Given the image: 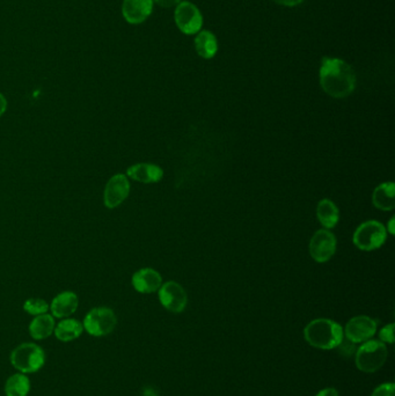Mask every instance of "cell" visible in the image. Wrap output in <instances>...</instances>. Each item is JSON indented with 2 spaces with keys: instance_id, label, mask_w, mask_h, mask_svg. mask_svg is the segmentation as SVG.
Returning a JSON list of instances; mask_svg holds the SVG:
<instances>
[{
  "instance_id": "cell-1",
  "label": "cell",
  "mask_w": 395,
  "mask_h": 396,
  "mask_svg": "<svg viewBox=\"0 0 395 396\" xmlns=\"http://www.w3.org/2000/svg\"><path fill=\"white\" fill-rule=\"evenodd\" d=\"M320 85L328 95L335 99L349 97L356 86V74L347 61L325 57L320 68Z\"/></svg>"
},
{
  "instance_id": "cell-2",
  "label": "cell",
  "mask_w": 395,
  "mask_h": 396,
  "mask_svg": "<svg viewBox=\"0 0 395 396\" xmlns=\"http://www.w3.org/2000/svg\"><path fill=\"white\" fill-rule=\"evenodd\" d=\"M304 336L309 345L320 350H333L343 341V329L329 319L313 320L304 329Z\"/></svg>"
},
{
  "instance_id": "cell-3",
  "label": "cell",
  "mask_w": 395,
  "mask_h": 396,
  "mask_svg": "<svg viewBox=\"0 0 395 396\" xmlns=\"http://www.w3.org/2000/svg\"><path fill=\"white\" fill-rule=\"evenodd\" d=\"M11 364L20 373L32 374L39 372L45 364V352L36 343H23L11 352Z\"/></svg>"
},
{
  "instance_id": "cell-4",
  "label": "cell",
  "mask_w": 395,
  "mask_h": 396,
  "mask_svg": "<svg viewBox=\"0 0 395 396\" xmlns=\"http://www.w3.org/2000/svg\"><path fill=\"white\" fill-rule=\"evenodd\" d=\"M389 356L385 343L380 341H367L356 350L355 363L358 370L364 373H373L380 370Z\"/></svg>"
},
{
  "instance_id": "cell-5",
  "label": "cell",
  "mask_w": 395,
  "mask_h": 396,
  "mask_svg": "<svg viewBox=\"0 0 395 396\" xmlns=\"http://www.w3.org/2000/svg\"><path fill=\"white\" fill-rule=\"evenodd\" d=\"M117 325L115 312L110 307H95L85 316V332L94 337H103L114 332Z\"/></svg>"
},
{
  "instance_id": "cell-6",
  "label": "cell",
  "mask_w": 395,
  "mask_h": 396,
  "mask_svg": "<svg viewBox=\"0 0 395 396\" xmlns=\"http://www.w3.org/2000/svg\"><path fill=\"white\" fill-rule=\"evenodd\" d=\"M387 239V229L382 222L369 220L358 226L353 233V244L362 251H375L382 247Z\"/></svg>"
},
{
  "instance_id": "cell-7",
  "label": "cell",
  "mask_w": 395,
  "mask_h": 396,
  "mask_svg": "<svg viewBox=\"0 0 395 396\" xmlns=\"http://www.w3.org/2000/svg\"><path fill=\"white\" fill-rule=\"evenodd\" d=\"M174 16H175L177 28L186 35H194L201 32L203 16L194 4L189 1H181L177 6Z\"/></svg>"
},
{
  "instance_id": "cell-8",
  "label": "cell",
  "mask_w": 395,
  "mask_h": 396,
  "mask_svg": "<svg viewBox=\"0 0 395 396\" xmlns=\"http://www.w3.org/2000/svg\"><path fill=\"white\" fill-rule=\"evenodd\" d=\"M336 251V238L328 229H319L309 241V255L318 263L329 261Z\"/></svg>"
},
{
  "instance_id": "cell-9",
  "label": "cell",
  "mask_w": 395,
  "mask_h": 396,
  "mask_svg": "<svg viewBox=\"0 0 395 396\" xmlns=\"http://www.w3.org/2000/svg\"><path fill=\"white\" fill-rule=\"evenodd\" d=\"M159 300L165 308L172 313L184 312L188 303L186 291L173 280L163 284L159 289Z\"/></svg>"
},
{
  "instance_id": "cell-10",
  "label": "cell",
  "mask_w": 395,
  "mask_h": 396,
  "mask_svg": "<svg viewBox=\"0 0 395 396\" xmlns=\"http://www.w3.org/2000/svg\"><path fill=\"white\" fill-rule=\"evenodd\" d=\"M376 332V320L367 316H358L349 320L343 334L348 338V341L358 344V343L369 341L370 338L373 337Z\"/></svg>"
},
{
  "instance_id": "cell-11",
  "label": "cell",
  "mask_w": 395,
  "mask_h": 396,
  "mask_svg": "<svg viewBox=\"0 0 395 396\" xmlns=\"http://www.w3.org/2000/svg\"><path fill=\"white\" fill-rule=\"evenodd\" d=\"M130 193V182L124 174L114 175L107 184L103 200L108 209H115L128 198Z\"/></svg>"
},
{
  "instance_id": "cell-12",
  "label": "cell",
  "mask_w": 395,
  "mask_h": 396,
  "mask_svg": "<svg viewBox=\"0 0 395 396\" xmlns=\"http://www.w3.org/2000/svg\"><path fill=\"white\" fill-rule=\"evenodd\" d=\"M152 10L153 0H123V18L130 25L144 23L151 16Z\"/></svg>"
},
{
  "instance_id": "cell-13",
  "label": "cell",
  "mask_w": 395,
  "mask_h": 396,
  "mask_svg": "<svg viewBox=\"0 0 395 396\" xmlns=\"http://www.w3.org/2000/svg\"><path fill=\"white\" fill-rule=\"evenodd\" d=\"M163 285L160 274L151 268H144L132 276V287L139 294H153Z\"/></svg>"
},
{
  "instance_id": "cell-14",
  "label": "cell",
  "mask_w": 395,
  "mask_h": 396,
  "mask_svg": "<svg viewBox=\"0 0 395 396\" xmlns=\"http://www.w3.org/2000/svg\"><path fill=\"white\" fill-rule=\"evenodd\" d=\"M79 300L77 294L72 291H65L52 299L50 304V311L54 318L65 319L72 316L77 311Z\"/></svg>"
},
{
  "instance_id": "cell-15",
  "label": "cell",
  "mask_w": 395,
  "mask_h": 396,
  "mask_svg": "<svg viewBox=\"0 0 395 396\" xmlns=\"http://www.w3.org/2000/svg\"><path fill=\"white\" fill-rule=\"evenodd\" d=\"M126 174L132 180L141 184H157L164 176V171L153 164H136L128 168Z\"/></svg>"
},
{
  "instance_id": "cell-16",
  "label": "cell",
  "mask_w": 395,
  "mask_h": 396,
  "mask_svg": "<svg viewBox=\"0 0 395 396\" xmlns=\"http://www.w3.org/2000/svg\"><path fill=\"white\" fill-rule=\"evenodd\" d=\"M55 327V318L45 313L42 316H35L32 323H29V335L35 341H42L54 334Z\"/></svg>"
},
{
  "instance_id": "cell-17",
  "label": "cell",
  "mask_w": 395,
  "mask_h": 396,
  "mask_svg": "<svg viewBox=\"0 0 395 396\" xmlns=\"http://www.w3.org/2000/svg\"><path fill=\"white\" fill-rule=\"evenodd\" d=\"M83 332H84L83 323L76 319L65 318L56 325L54 335L56 336L58 341L68 343V342H72L81 337Z\"/></svg>"
},
{
  "instance_id": "cell-18",
  "label": "cell",
  "mask_w": 395,
  "mask_h": 396,
  "mask_svg": "<svg viewBox=\"0 0 395 396\" xmlns=\"http://www.w3.org/2000/svg\"><path fill=\"white\" fill-rule=\"evenodd\" d=\"M373 205L382 211H391L395 206V184L385 182L375 189L372 195Z\"/></svg>"
},
{
  "instance_id": "cell-19",
  "label": "cell",
  "mask_w": 395,
  "mask_h": 396,
  "mask_svg": "<svg viewBox=\"0 0 395 396\" xmlns=\"http://www.w3.org/2000/svg\"><path fill=\"white\" fill-rule=\"evenodd\" d=\"M195 49L202 59H213L218 52V42L211 32L202 30V32H197L196 39H195Z\"/></svg>"
},
{
  "instance_id": "cell-20",
  "label": "cell",
  "mask_w": 395,
  "mask_h": 396,
  "mask_svg": "<svg viewBox=\"0 0 395 396\" xmlns=\"http://www.w3.org/2000/svg\"><path fill=\"white\" fill-rule=\"evenodd\" d=\"M317 216L319 222H322V225L325 226L326 229H334L340 220L338 206L327 198L319 202Z\"/></svg>"
},
{
  "instance_id": "cell-21",
  "label": "cell",
  "mask_w": 395,
  "mask_h": 396,
  "mask_svg": "<svg viewBox=\"0 0 395 396\" xmlns=\"http://www.w3.org/2000/svg\"><path fill=\"white\" fill-rule=\"evenodd\" d=\"M4 390L6 396H27L30 392V380L27 374L19 372L7 379Z\"/></svg>"
},
{
  "instance_id": "cell-22",
  "label": "cell",
  "mask_w": 395,
  "mask_h": 396,
  "mask_svg": "<svg viewBox=\"0 0 395 396\" xmlns=\"http://www.w3.org/2000/svg\"><path fill=\"white\" fill-rule=\"evenodd\" d=\"M23 309H25V312L28 313L30 316H42V314L48 313L49 309H50V305L45 299H41V298H30V299H27L25 304H23Z\"/></svg>"
},
{
  "instance_id": "cell-23",
  "label": "cell",
  "mask_w": 395,
  "mask_h": 396,
  "mask_svg": "<svg viewBox=\"0 0 395 396\" xmlns=\"http://www.w3.org/2000/svg\"><path fill=\"white\" fill-rule=\"evenodd\" d=\"M380 342L382 343H389L393 344L394 343V323H389L385 325L379 332Z\"/></svg>"
},
{
  "instance_id": "cell-24",
  "label": "cell",
  "mask_w": 395,
  "mask_h": 396,
  "mask_svg": "<svg viewBox=\"0 0 395 396\" xmlns=\"http://www.w3.org/2000/svg\"><path fill=\"white\" fill-rule=\"evenodd\" d=\"M394 383H382L380 386L377 387L371 396H394Z\"/></svg>"
},
{
  "instance_id": "cell-25",
  "label": "cell",
  "mask_w": 395,
  "mask_h": 396,
  "mask_svg": "<svg viewBox=\"0 0 395 396\" xmlns=\"http://www.w3.org/2000/svg\"><path fill=\"white\" fill-rule=\"evenodd\" d=\"M153 1H155L158 5H160L161 7L170 8V7L177 6L182 0H153Z\"/></svg>"
},
{
  "instance_id": "cell-26",
  "label": "cell",
  "mask_w": 395,
  "mask_h": 396,
  "mask_svg": "<svg viewBox=\"0 0 395 396\" xmlns=\"http://www.w3.org/2000/svg\"><path fill=\"white\" fill-rule=\"evenodd\" d=\"M273 1H276L277 4H280L283 6L293 7L302 4L304 0H273Z\"/></svg>"
},
{
  "instance_id": "cell-27",
  "label": "cell",
  "mask_w": 395,
  "mask_h": 396,
  "mask_svg": "<svg viewBox=\"0 0 395 396\" xmlns=\"http://www.w3.org/2000/svg\"><path fill=\"white\" fill-rule=\"evenodd\" d=\"M315 396H338V392L335 388L327 387L325 390H320Z\"/></svg>"
},
{
  "instance_id": "cell-28",
  "label": "cell",
  "mask_w": 395,
  "mask_h": 396,
  "mask_svg": "<svg viewBox=\"0 0 395 396\" xmlns=\"http://www.w3.org/2000/svg\"><path fill=\"white\" fill-rule=\"evenodd\" d=\"M7 109V100L6 97H4L3 94L0 93V117L3 116Z\"/></svg>"
},
{
  "instance_id": "cell-29",
  "label": "cell",
  "mask_w": 395,
  "mask_h": 396,
  "mask_svg": "<svg viewBox=\"0 0 395 396\" xmlns=\"http://www.w3.org/2000/svg\"><path fill=\"white\" fill-rule=\"evenodd\" d=\"M393 224H394V218H392L389 222V232L391 234H394V226H393Z\"/></svg>"
}]
</instances>
